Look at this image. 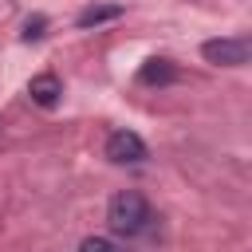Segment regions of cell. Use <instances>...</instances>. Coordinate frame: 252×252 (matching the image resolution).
<instances>
[{"mask_svg":"<svg viewBox=\"0 0 252 252\" xmlns=\"http://www.w3.org/2000/svg\"><path fill=\"white\" fill-rule=\"evenodd\" d=\"M154 209H150V201L138 193V189H122V193H114L110 197V205H106V224H110V232L114 236H126V240H134V236H146L150 228H154Z\"/></svg>","mask_w":252,"mask_h":252,"instance_id":"1","label":"cell"},{"mask_svg":"<svg viewBox=\"0 0 252 252\" xmlns=\"http://www.w3.org/2000/svg\"><path fill=\"white\" fill-rule=\"evenodd\" d=\"M201 55L217 67H244L252 55V43H248V35H220V39H205Z\"/></svg>","mask_w":252,"mask_h":252,"instance_id":"2","label":"cell"},{"mask_svg":"<svg viewBox=\"0 0 252 252\" xmlns=\"http://www.w3.org/2000/svg\"><path fill=\"white\" fill-rule=\"evenodd\" d=\"M146 142L134 134V130H114L110 138H106V158L114 161V165H138V161H146Z\"/></svg>","mask_w":252,"mask_h":252,"instance_id":"3","label":"cell"},{"mask_svg":"<svg viewBox=\"0 0 252 252\" xmlns=\"http://www.w3.org/2000/svg\"><path fill=\"white\" fill-rule=\"evenodd\" d=\"M59 94H63V83H59V75H51V71H43V75H35V79L28 83V98H32L35 106H55Z\"/></svg>","mask_w":252,"mask_h":252,"instance_id":"4","label":"cell"},{"mask_svg":"<svg viewBox=\"0 0 252 252\" xmlns=\"http://www.w3.org/2000/svg\"><path fill=\"white\" fill-rule=\"evenodd\" d=\"M173 79H177V67H173L169 59H158V55L146 59L142 71H138V83H142V87H169Z\"/></svg>","mask_w":252,"mask_h":252,"instance_id":"5","label":"cell"},{"mask_svg":"<svg viewBox=\"0 0 252 252\" xmlns=\"http://www.w3.org/2000/svg\"><path fill=\"white\" fill-rule=\"evenodd\" d=\"M118 16H122L118 4H91V8H83V12L75 16V24H79V28H98V24H110V20H118Z\"/></svg>","mask_w":252,"mask_h":252,"instance_id":"6","label":"cell"},{"mask_svg":"<svg viewBox=\"0 0 252 252\" xmlns=\"http://www.w3.org/2000/svg\"><path fill=\"white\" fill-rule=\"evenodd\" d=\"M79 252H122L114 240H106V236H87L83 244H79Z\"/></svg>","mask_w":252,"mask_h":252,"instance_id":"7","label":"cell"},{"mask_svg":"<svg viewBox=\"0 0 252 252\" xmlns=\"http://www.w3.org/2000/svg\"><path fill=\"white\" fill-rule=\"evenodd\" d=\"M43 28H47V16H32L28 24H24V39L32 43V39H39L43 35Z\"/></svg>","mask_w":252,"mask_h":252,"instance_id":"8","label":"cell"}]
</instances>
